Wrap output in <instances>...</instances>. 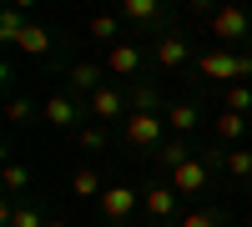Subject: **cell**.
I'll return each instance as SVG.
<instances>
[{
  "label": "cell",
  "instance_id": "3",
  "mask_svg": "<svg viewBox=\"0 0 252 227\" xmlns=\"http://www.w3.org/2000/svg\"><path fill=\"white\" fill-rule=\"evenodd\" d=\"M197 71H202L207 81H242V76H252V56L207 51V56H197Z\"/></svg>",
  "mask_w": 252,
  "mask_h": 227
},
{
  "label": "cell",
  "instance_id": "13",
  "mask_svg": "<svg viewBox=\"0 0 252 227\" xmlns=\"http://www.w3.org/2000/svg\"><path fill=\"white\" fill-rule=\"evenodd\" d=\"M15 51H26V56H46V51H51V31L35 26V20H26V31H20Z\"/></svg>",
  "mask_w": 252,
  "mask_h": 227
},
{
  "label": "cell",
  "instance_id": "25",
  "mask_svg": "<svg viewBox=\"0 0 252 227\" xmlns=\"http://www.w3.org/2000/svg\"><path fill=\"white\" fill-rule=\"evenodd\" d=\"M131 111H161V96H157V86H136V96H131Z\"/></svg>",
  "mask_w": 252,
  "mask_h": 227
},
{
  "label": "cell",
  "instance_id": "9",
  "mask_svg": "<svg viewBox=\"0 0 252 227\" xmlns=\"http://www.w3.org/2000/svg\"><path fill=\"white\" fill-rule=\"evenodd\" d=\"M86 111H91L96 121H116V116H131V111H126V96H121L116 86H101V91H91V96H86Z\"/></svg>",
  "mask_w": 252,
  "mask_h": 227
},
{
  "label": "cell",
  "instance_id": "24",
  "mask_svg": "<svg viewBox=\"0 0 252 227\" xmlns=\"http://www.w3.org/2000/svg\"><path fill=\"white\" fill-rule=\"evenodd\" d=\"M227 111H252V86L247 81H232V86H227Z\"/></svg>",
  "mask_w": 252,
  "mask_h": 227
},
{
  "label": "cell",
  "instance_id": "20",
  "mask_svg": "<svg viewBox=\"0 0 252 227\" xmlns=\"http://www.w3.org/2000/svg\"><path fill=\"white\" fill-rule=\"evenodd\" d=\"M0 182H5V197H20V192L31 187V167H20V162H5Z\"/></svg>",
  "mask_w": 252,
  "mask_h": 227
},
{
  "label": "cell",
  "instance_id": "11",
  "mask_svg": "<svg viewBox=\"0 0 252 227\" xmlns=\"http://www.w3.org/2000/svg\"><path fill=\"white\" fill-rule=\"evenodd\" d=\"M161 116H166V131H172V136H192L197 121H202V111L192 106V101H177V106H166Z\"/></svg>",
  "mask_w": 252,
  "mask_h": 227
},
{
  "label": "cell",
  "instance_id": "21",
  "mask_svg": "<svg viewBox=\"0 0 252 227\" xmlns=\"http://www.w3.org/2000/svg\"><path fill=\"white\" fill-rule=\"evenodd\" d=\"M71 192H76V197H101L106 187H101V177H96L91 167H76V172H71Z\"/></svg>",
  "mask_w": 252,
  "mask_h": 227
},
{
  "label": "cell",
  "instance_id": "22",
  "mask_svg": "<svg viewBox=\"0 0 252 227\" xmlns=\"http://www.w3.org/2000/svg\"><path fill=\"white\" fill-rule=\"evenodd\" d=\"M96 40H106V46H116V40H121V20L116 15H91V26H86Z\"/></svg>",
  "mask_w": 252,
  "mask_h": 227
},
{
  "label": "cell",
  "instance_id": "1",
  "mask_svg": "<svg viewBox=\"0 0 252 227\" xmlns=\"http://www.w3.org/2000/svg\"><path fill=\"white\" fill-rule=\"evenodd\" d=\"M121 136H126V147H136V152H157L172 131H166V116H157V111H131Z\"/></svg>",
  "mask_w": 252,
  "mask_h": 227
},
{
  "label": "cell",
  "instance_id": "16",
  "mask_svg": "<svg viewBox=\"0 0 252 227\" xmlns=\"http://www.w3.org/2000/svg\"><path fill=\"white\" fill-rule=\"evenodd\" d=\"M187 157H192V152H187V141H182V136H166L161 147L152 152V162H157V167H166V172H172L177 162H187Z\"/></svg>",
  "mask_w": 252,
  "mask_h": 227
},
{
  "label": "cell",
  "instance_id": "28",
  "mask_svg": "<svg viewBox=\"0 0 252 227\" xmlns=\"http://www.w3.org/2000/svg\"><path fill=\"white\" fill-rule=\"evenodd\" d=\"M187 10H192V15H212L217 0H187Z\"/></svg>",
  "mask_w": 252,
  "mask_h": 227
},
{
  "label": "cell",
  "instance_id": "5",
  "mask_svg": "<svg viewBox=\"0 0 252 227\" xmlns=\"http://www.w3.org/2000/svg\"><path fill=\"white\" fill-rule=\"evenodd\" d=\"M40 121H46V127H56V131H76V127H81V106H76V96H66V91L46 96Z\"/></svg>",
  "mask_w": 252,
  "mask_h": 227
},
{
  "label": "cell",
  "instance_id": "26",
  "mask_svg": "<svg viewBox=\"0 0 252 227\" xmlns=\"http://www.w3.org/2000/svg\"><path fill=\"white\" fill-rule=\"evenodd\" d=\"M182 227H222V217H217L212 207H192V212L182 217Z\"/></svg>",
  "mask_w": 252,
  "mask_h": 227
},
{
  "label": "cell",
  "instance_id": "14",
  "mask_svg": "<svg viewBox=\"0 0 252 227\" xmlns=\"http://www.w3.org/2000/svg\"><path fill=\"white\" fill-rule=\"evenodd\" d=\"M101 86H106V81H101V66H91V61H76V66H71V91H101Z\"/></svg>",
  "mask_w": 252,
  "mask_h": 227
},
{
  "label": "cell",
  "instance_id": "23",
  "mask_svg": "<svg viewBox=\"0 0 252 227\" xmlns=\"http://www.w3.org/2000/svg\"><path fill=\"white\" fill-rule=\"evenodd\" d=\"M5 116H10V127H26V121H35L40 111L31 106L26 96H10V101H5Z\"/></svg>",
  "mask_w": 252,
  "mask_h": 227
},
{
  "label": "cell",
  "instance_id": "4",
  "mask_svg": "<svg viewBox=\"0 0 252 227\" xmlns=\"http://www.w3.org/2000/svg\"><path fill=\"white\" fill-rule=\"evenodd\" d=\"M96 207H101V217H106V222H126V217L141 207V192H131V187H121V182H111V187L96 197Z\"/></svg>",
  "mask_w": 252,
  "mask_h": 227
},
{
  "label": "cell",
  "instance_id": "6",
  "mask_svg": "<svg viewBox=\"0 0 252 227\" xmlns=\"http://www.w3.org/2000/svg\"><path fill=\"white\" fill-rule=\"evenodd\" d=\"M177 187H172V182H146V187H141V207H146V217H152V222H166V217H172L177 212Z\"/></svg>",
  "mask_w": 252,
  "mask_h": 227
},
{
  "label": "cell",
  "instance_id": "29",
  "mask_svg": "<svg viewBox=\"0 0 252 227\" xmlns=\"http://www.w3.org/2000/svg\"><path fill=\"white\" fill-rule=\"evenodd\" d=\"M247 227H252V212H247Z\"/></svg>",
  "mask_w": 252,
  "mask_h": 227
},
{
  "label": "cell",
  "instance_id": "18",
  "mask_svg": "<svg viewBox=\"0 0 252 227\" xmlns=\"http://www.w3.org/2000/svg\"><path fill=\"white\" fill-rule=\"evenodd\" d=\"M26 10H15V5H5V10H0V40H5V46H15V40H20V31H26Z\"/></svg>",
  "mask_w": 252,
  "mask_h": 227
},
{
  "label": "cell",
  "instance_id": "2",
  "mask_svg": "<svg viewBox=\"0 0 252 227\" xmlns=\"http://www.w3.org/2000/svg\"><path fill=\"white\" fill-rule=\"evenodd\" d=\"M207 31H212V40H222V46H237V40H247V31H252V15L237 5V0H227V5H217L207 15Z\"/></svg>",
  "mask_w": 252,
  "mask_h": 227
},
{
  "label": "cell",
  "instance_id": "15",
  "mask_svg": "<svg viewBox=\"0 0 252 227\" xmlns=\"http://www.w3.org/2000/svg\"><path fill=\"white\" fill-rule=\"evenodd\" d=\"M5 227H51V222L40 217L35 207H26V202H15V197H10V202H5Z\"/></svg>",
  "mask_w": 252,
  "mask_h": 227
},
{
  "label": "cell",
  "instance_id": "27",
  "mask_svg": "<svg viewBox=\"0 0 252 227\" xmlns=\"http://www.w3.org/2000/svg\"><path fill=\"white\" fill-rule=\"evenodd\" d=\"M81 147H86V152H101V147H106V131H101V127H86V131H81Z\"/></svg>",
  "mask_w": 252,
  "mask_h": 227
},
{
  "label": "cell",
  "instance_id": "8",
  "mask_svg": "<svg viewBox=\"0 0 252 227\" xmlns=\"http://www.w3.org/2000/svg\"><path fill=\"white\" fill-rule=\"evenodd\" d=\"M187 56H192V40H187L182 31H161L157 35V66L161 71H177Z\"/></svg>",
  "mask_w": 252,
  "mask_h": 227
},
{
  "label": "cell",
  "instance_id": "19",
  "mask_svg": "<svg viewBox=\"0 0 252 227\" xmlns=\"http://www.w3.org/2000/svg\"><path fill=\"white\" fill-rule=\"evenodd\" d=\"M222 167L232 172L237 182H252V152H247V147H232V152H222Z\"/></svg>",
  "mask_w": 252,
  "mask_h": 227
},
{
  "label": "cell",
  "instance_id": "17",
  "mask_svg": "<svg viewBox=\"0 0 252 227\" xmlns=\"http://www.w3.org/2000/svg\"><path fill=\"white\" fill-rule=\"evenodd\" d=\"M121 15L136 20V26H152V20L161 15V0H121Z\"/></svg>",
  "mask_w": 252,
  "mask_h": 227
},
{
  "label": "cell",
  "instance_id": "10",
  "mask_svg": "<svg viewBox=\"0 0 252 227\" xmlns=\"http://www.w3.org/2000/svg\"><path fill=\"white\" fill-rule=\"evenodd\" d=\"M136 71H141V46H131V40L106 46V76H136Z\"/></svg>",
  "mask_w": 252,
  "mask_h": 227
},
{
  "label": "cell",
  "instance_id": "30",
  "mask_svg": "<svg viewBox=\"0 0 252 227\" xmlns=\"http://www.w3.org/2000/svg\"><path fill=\"white\" fill-rule=\"evenodd\" d=\"M51 227H56V222H51Z\"/></svg>",
  "mask_w": 252,
  "mask_h": 227
},
{
  "label": "cell",
  "instance_id": "12",
  "mask_svg": "<svg viewBox=\"0 0 252 227\" xmlns=\"http://www.w3.org/2000/svg\"><path fill=\"white\" fill-rule=\"evenodd\" d=\"M247 131H252V116H247V111H227V106H222V116H217V141H232V147H237Z\"/></svg>",
  "mask_w": 252,
  "mask_h": 227
},
{
  "label": "cell",
  "instance_id": "7",
  "mask_svg": "<svg viewBox=\"0 0 252 227\" xmlns=\"http://www.w3.org/2000/svg\"><path fill=\"white\" fill-rule=\"evenodd\" d=\"M172 187H177L182 197H202V192H207V157L177 162V167H172Z\"/></svg>",
  "mask_w": 252,
  "mask_h": 227
}]
</instances>
